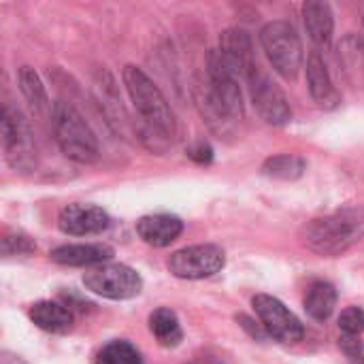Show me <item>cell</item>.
I'll list each match as a JSON object with an SVG mask.
<instances>
[{
    "instance_id": "obj_27",
    "label": "cell",
    "mask_w": 364,
    "mask_h": 364,
    "mask_svg": "<svg viewBox=\"0 0 364 364\" xmlns=\"http://www.w3.org/2000/svg\"><path fill=\"white\" fill-rule=\"evenodd\" d=\"M350 364H364V352L358 354V356H354V358H350Z\"/></svg>"
},
{
    "instance_id": "obj_23",
    "label": "cell",
    "mask_w": 364,
    "mask_h": 364,
    "mask_svg": "<svg viewBox=\"0 0 364 364\" xmlns=\"http://www.w3.org/2000/svg\"><path fill=\"white\" fill-rule=\"evenodd\" d=\"M96 364H143V358L132 343L111 341L100 350Z\"/></svg>"
},
{
    "instance_id": "obj_11",
    "label": "cell",
    "mask_w": 364,
    "mask_h": 364,
    "mask_svg": "<svg viewBox=\"0 0 364 364\" xmlns=\"http://www.w3.org/2000/svg\"><path fill=\"white\" fill-rule=\"evenodd\" d=\"M218 53L222 55L224 64L230 68V73L237 77L247 79L254 68L258 66L254 58V45L250 34L243 28H226L220 36V49Z\"/></svg>"
},
{
    "instance_id": "obj_7",
    "label": "cell",
    "mask_w": 364,
    "mask_h": 364,
    "mask_svg": "<svg viewBox=\"0 0 364 364\" xmlns=\"http://www.w3.org/2000/svg\"><path fill=\"white\" fill-rule=\"evenodd\" d=\"M83 286L111 301H128L141 294L143 279L128 264H100L83 275Z\"/></svg>"
},
{
    "instance_id": "obj_17",
    "label": "cell",
    "mask_w": 364,
    "mask_h": 364,
    "mask_svg": "<svg viewBox=\"0 0 364 364\" xmlns=\"http://www.w3.org/2000/svg\"><path fill=\"white\" fill-rule=\"evenodd\" d=\"M303 19H305V28L309 32V38L324 47L333 41V30H335V17H333V9L328 2L322 0H309L303 4Z\"/></svg>"
},
{
    "instance_id": "obj_1",
    "label": "cell",
    "mask_w": 364,
    "mask_h": 364,
    "mask_svg": "<svg viewBox=\"0 0 364 364\" xmlns=\"http://www.w3.org/2000/svg\"><path fill=\"white\" fill-rule=\"evenodd\" d=\"M198 90V107L203 109V115L211 128L224 130L230 122L243 117V96L237 77L230 73L218 51L209 53L207 85H200Z\"/></svg>"
},
{
    "instance_id": "obj_9",
    "label": "cell",
    "mask_w": 364,
    "mask_h": 364,
    "mask_svg": "<svg viewBox=\"0 0 364 364\" xmlns=\"http://www.w3.org/2000/svg\"><path fill=\"white\" fill-rule=\"evenodd\" d=\"M254 309H256V316H258L262 328L275 341H279L284 346H296L299 341H303L305 328H303L301 320L279 299L269 296V294H256Z\"/></svg>"
},
{
    "instance_id": "obj_2",
    "label": "cell",
    "mask_w": 364,
    "mask_h": 364,
    "mask_svg": "<svg viewBox=\"0 0 364 364\" xmlns=\"http://www.w3.org/2000/svg\"><path fill=\"white\" fill-rule=\"evenodd\" d=\"M301 237L318 256H341L364 239V209H343L311 220Z\"/></svg>"
},
{
    "instance_id": "obj_18",
    "label": "cell",
    "mask_w": 364,
    "mask_h": 364,
    "mask_svg": "<svg viewBox=\"0 0 364 364\" xmlns=\"http://www.w3.org/2000/svg\"><path fill=\"white\" fill-rule=\"evenodd\" d=\"M337 307V290L328 282H314L305 294V311L316 322H326Z\"/></svg>"
},
{
    "instance_id": "obj_4",
    "label": "cell",
    "mask_w": 364,
    "mask_h": 364,
    "mask_svg": "<svg viewBox=\"0 0 364 364\" xmlns=\"http://www.w3.org/2000/svg\"><path fill=\"white\" fill-rule=\"evenodd\" d=\"M53 134L62 154L77 164H92L100 156L98 139L83 115L68 102H55L51 111Z\"/></svg>"
},
{
    "instance_id": "obj_3",
    "label": "cell",
    "mask_w": 364,
    "mask_h": 364,
    "mask_svg": "<svg viewBox=\"0 0 364 364\" xmlns=\"http://www.w3.org/2000/svg\"><path fill=\"white\" fill-rule=\"evenodd\" d=\"M124 85L128 90V96L139 111V115L145 119L149 130H154L162 139H175L177 136V119L166 102L160 87L139 68V66H124L122 70Z\"/></svg>"
},
{
    "instance_id": "obj_13",
    "label": "cell",
    "mask_w": 364,
    "mask_h": 364,
    "mask_svg": "<svg viewBox=\"0 0 364 364\" xmlns=\"http://www.w3.org/2000/svg\"><path fill=\"white\" fill-rule=\"evenodd\" d=\"M307 83H309V92H311L314 100L318 102V107L333 111L341 105V94L335 87L331 73L326 68V62L318 49L311 51L307 58Z\"/></svg>"
},
{
    "instance_id": "obj_24",
    "label": "cell",
    "mask_w": 364,
    "mask_h": 364,
    "mask_svg": "<svg viewBox=\"0 0 364 364\" xmlns=\"http://www.w3.org/2000/svg\"><path fill=\"white\" fill-rule=\"evenodd\" d=\"M339 333L341 337H360L364 333V309L348 307L339 316Z\"/></svg>"
},
{
    "instance_id": "obj_22",
    "label": "cell",
    "mask_w": 364,
    "mask_h": 364,
    "mask_svg": "<svg viewBox=\"0 0 364 364\" xmlns=\"http://www.w3.org/2000/svg\"><path fill=\"white\" fill-rule=\"evenodd\" d=\"M19 90L36 113H47L49 109L53 111L49 96H47V90H45V85H43V81L34 68H30V66L19 68Z\"/></svg>"
},
{
    "instance_id": "obj_25",
    "label": "cell",
    "mask_w": 364,
    "mask_h": 364,
    "mask_svg": "<svg viewBox=\"0 0 364 364\" xmlns=\"http://www.w3.org/2000/svg\"><path fill=\"white\" fill-rule=\"evenodd\" d=\"M36 250V245L32 243L30 237L26 235H4L2 239V254L4 256H21V254H32Z\"/></svg>"
},
{
    "instance_id": "obj_19",
    "label": "cell",
    "mask_w": 364,
    "mask_h": 364,
    "mask_svg": "<svg viewBox=\"0 0 364 364\" xmlns=\"http://www.w3.org/2000/svg\"><path fill=\"white\" fill-rule=\"evenodd\" d=\"M339 64L348 79L358 87L364 83V36L350 34L339 43Z\"/></svg>"
},
{
    "instance_id": "obj_5",
    "label": "cell",
    "mask_w": 364,
    "mask_h": 364,
    "mask_svg": "<svg viewBox=\"0 0 364 364\" xmlns=\"http://www.w3.org/2000/svg\"><path fill=\"white\" fill-rule=\"evenodd\" d=\"M260 43L273 68L288 81L296 79L303 66L305 51H303V43L294 26L284 19L269 21L260 30Z\"/></svg>"
},
{
    "instance_id": "obj_26",
    "label": "cell",
    "mask_w": 364,
    "mask_h": 364,
    "mask_svg": "<svg viewBox=\"0 0 364 364\" xmlns=\"http://www.w3.org/2000/svg\"><path fill=\"white\" fill-rule=\"evenodd\" d=\"M186 154H188V158H192V160L198 162V164H209V162L213 160V149H211V145L205 143V141H198V143L190 145V147L186 149Z\"/></svg>"
},
{
    "instance_id": "obj_8",
    "label": "cell",
    "mask_w": 364,
    "mask_h": 364,
    "mask_svg": "<svg viewBox=\"0 0 364 364\" xmlns=\"http://www.w3.org/2000/svg\"><path fill=\"white\" fill-rule=\"evenodd\" d=\"M226 264V256L222 247L203 243V245H190L183 250H177L168 258V271L177 279H207L220 273Z\"/></svg>"
},
{
    "instance_id": "obj_28",
    "label": "cell",
    "mask_w": 364,
    "mask_h": 364,
    "mask_svg": "<svg viewBox=\"0 0 364 364\" xmlns=\"http://www.w3.org/2000/svg\"><path fill=\"white\" fill-rule=\"evenodd\" d=\"M363 36H364V34H363Z\"/></svg>"
},
{
    "instance_id": "obj_21",
    "label": "cell",
    "mask_w": 364,
    "mask_h": 364,
    "mask_svg": "<svg viewBox=\"0 0 364 364\" xmlns=\"http://www.w3.org/2000/svg\"><path fill=\"white\" fill-rule=\"evenodd\" d=\"M307 168V162L296 156V154H279L271 156L262 164V175L271 179H282V181H294L299 179Z\"/></svg>"
},
{
    "instance_id": "obj_12",
    "label": "cell",
    "mask_w": 364,
    "mask_h": 364,
    "mask_svg": "<svg viewBox=\"0 0 364 364\" xmlns=\"http://www.w3.org/2000/svg\"><path fill=\"white\" fill-rule=\"evenodd\" d=\"M109 215L96 205H81L73 203L64 207L58 215V228L64 235L70 237H87V235H100L109 228Z\"/></svg>"
},
{
    "instance_id": "obj_16",
    "label": "cell",
    "mask_w": 364,
    "mask_h": 364,
    "mask_svg": "<svg viewBox=\"0 0 364 364\" xmlns=\"http://www.w3.org/2000/svg\"><path fill=\"white\" fill-rule=\"evenodd\" d=\"M30 320L45 333L51 335H66L75 326L73 311L55 301H38L30 307Z\"/></svg>"
},
{
    "instance_id": "obj_10",
    "label": "cell",
    "mask_w": 364,
    "mask_h": 364,
    "mask_svg": "<svg viewBox=\"0 0 364 364\" xmlns=\"http://www.w3.org/2000/svg\"><path fill=\"white\" fill-rule=\"evenodd\" d=\"M252 102L258 111V115L271 124V126H284L292 119L290 102L284 94V90L260 68L256 66L254 73L247 77Z\"/></svg>"
},
{
    "instance_id": "obj_20",
    "label": "cell",
    "mask_w": 364,
    "mask_h": 364,
    "mask_svg": "<svg viewBox=\"0 0 364 364\" xmlns=\"http://www.w3.org/2000/svg\"><path fill=\"white\" fill-rule=\"evenodd\" d=\"M149 331L162 348H177L183 341L179 318L168 307H160L149 316Z\"/></svg>"
},
{
    "instance_id": "obj_6",
    "label": "cell",
    "mask_w": 364,
    "mask_h": 364,
    "mask_svg": "<svg viewBox=\"0 0 364 364\" xmlns=\"http://www.w3.org/2000/svg\"><path fill=\"white\" fill-rule=\"evenodd\" d=\"M0 132H2V147L6 162L19 171L30 173L36 168V145L30 132V126L21 117L19 111L11 107H2V119H0Z\"/></svg>"
},
{
    "instance_id": "obj_14",
    "label": "cell",
    "mask_w": 364,
    "mask_h": 364,
    "mask_svg": "<svg viewBox=\"0 0 364 364\" xmlns=\"http://www.w3.org/2000/svg\"><path fill=\"white\" fill-rule=\"evenodd\" d=\"M115 256L113 247L105 243H75L55 247L49 258L62 267H100Z\"/></svg>"
},
{
    "instance_id": "obj_15",
    "label": "cell",
    "mask_w": 364,
    "mask_h": 364,
    "mask_svg": "<svg viewBox=\"0 0 364 364\" xmlns=\"http://www.w3.org/2000/svg\"><path fill=\"white\" fill-rule=\"evenodd\" d=\"M183 232V222L168 213L143 215L136 222V235L151 247H166Z\"/></svg>"
}]
</instances>
